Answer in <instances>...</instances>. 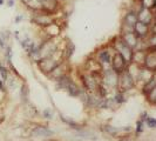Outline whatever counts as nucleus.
I'll return each mask as SVG.
<instances>
[{
    "label": "nucleus",
    "instance_id": "f704fd0d",
    "mask_svg": "<svg viewBox=\"0 0 156 141\" xmlns=\"http://www.w3.org/2000/svg\"><path fill=\"white\" fill-rule=\"evenodd\" d=\"M154 23H156V9H154Z\"/></svg>",
    "mask_w": 156,
    "mask_h": 141
},
{
    "label": "nucleus",
    "instance_id": "1a4fd4ad",
    "mask_svg": "<svg viewBox=\"0 0 156 141\" xmlns=\"http://www.w3.org/2000/svg\"><path fill=\"white\" fill-rule=\"evenodd\" d=\"M143 67L151 72H156V49H148L146 52Z\"/></svg>",
    "mask_w": 156,
    "mask_h": 141
},
{
    "label": "nucleus",
    "instance_id": "7c9ffc66",
    "mask_svg": "<svg viewBox=\"0 0 156 141\" xmlns=\"http://www.w3.org/2000/svg\"><path fill=\"white\" fill-rule=\"evenodd\" d=\"M150 34H156V23L150 25Z\"/></svg>",
    "mask_w": 156,
    "mask_h": 141
},
{
    "label": "nucleus",
    "instance_id": "4be33fe9",
    "mask_svg": "<svg viewBox=\"0 0 156 141\" xmlns=\"http://www.w3.org/2000/svg\"><path fill=\"white\" fill-rule=\"evenodd\" d=\"M20 95H21V99H23V102L28 101V95H30V89H28V86L26 84H23L21 86V92H20Z\"/></svg>",
    "mask_w": 156,
    "mask_h": 141
},
{
    "label": "nucleus",
    "instance_id": "39448f33",
    "mask_svg": "<svg viewBox=\"0 0 156 141\" xmlns=\"http://www.w3.org/2000/svg\"><path fill=\"white\" fill-rule=\"evenodd\" d=\"M102 85L108 89H117L119 84V73H116L112 67L103 68L102 70Z\"/></svg>",
    "mask_w": 156,
    "mask_h": 141
},
{
    "label": "nucleus",
    "instance_id": "20e7f679",
    "mask_svg": "<svg viewBox=\"0 0 156 141\" xmlns=\"http://www.w3.org/2000/svg\"><path fill=\"white\" fill-rule=\"evenodd\" d=\"M135 86H136V82L132 77V74L128 72V70H123L122 73L119 74V84H117L116 91L127 93V92L132 91L133 88H135Z\"/></svg>",
    "mask_w": 156,
    "mask_h": 141
},
{
    "label": "nucleus",
    "instance_id": "e433bc0d",
    "mask_svg": "<svg viewBox=\"0 0 156 141\" xmlns=\"http://www.w3.org/2000/svg\"><path fill=\"white\" fill-rule=\"evenodd\" d=\"M47 141H52V140H47Z\"/></svg>",
    "mask_w": 156,
    "mask_h": 141
},
{
    "label": "nucleus",
    "instance_id": "aec40b11",
    "mask_svg": "<svg viewBox=\"0 0 156 141\" xmlns=\"http://www.w3.org/2000/svg\"><path fill=\"white\" fill-rule=\"evenodd\" d=\"M147 51L148 49H156V34H149L148 38H146Z\"/></svg>",
    "mask_w": 156,
    "mask_h": 141
},
{
    "label": "nucleus",
    "instance_id": "72a5a7b5",
    "mask_svg": "<svg viewBox=\"0 0 156 141\" xmlns=\"http://www.w3.org/2000/svg\"><path fill=\"white\" fill-rule=\"evenodd\" d=\"M23 19V16H16V23H19L20 20Z\"/></svg>",
    "mask_w": 156,
    "mask_h": 141
},
{
    "label": "nucleus",
    "instance_id": "5701e85b",
    "mask_svg": "<svg viewBox=\"0 0 156 141\" xmlns=\"http://www.w3.org/2000/svg\"><path fill=\"white\" fill-rule=\"evenodd\" d=\"M141 7L144 8H150L154 11V7H155V0H140Z\"/></svg>",
    "mask_w": 156,
    "mask_h": 141
},
{
    "label": "nucleus",
    "instance_id": "cd10ccee",
    "mask_svg": "<svg viewBox=\"0 0 156 141\" xmlns=\"http://www.w3.org/2000/svg\"><path fill=\"white\" fill-rule=\"evenodd\" d=\"M7 38H8V34L0 32V47H1V48H5V47H6Z\"/></svg>",
    "mask_w": 156,
    "mask_h": 141
},
{
    "label": "nucleus",
    "instance_id": "ddd939ff",
    "mask_svg": "<svg viewBox=\"0 0 156 141\" xmlns=\"http://www.w3.org/2000/svg\"><path fill=\"white\" fill-rule=\"evenodd\" d=\"M120 37L122 38V40L125 41L128 46L130 47L132 49H136L137 46H139V42H140V39L136 37L135 33H126V34H120Z\"/></svg>",
    "mask_w": 156,
    "mask_h": 141
},
{
    "label": "nucleus",
    "instance_id": "f03ea898",
    "mask_svg": "<svg viewBox=\"0 0 156 141\" xmlns=\"http://www.w3.org/2000/svg\"><path fill=\"white\" fill-rule=\"evenodd\" d=\"M110 46L113 47L114 52H116L119 54H121L126 60L127 63H130L133 61V55H134V49H132L130 47L126 44L125 41L122 40V38L120 35L115 37L113 41L110 42Z\"/></svg>",
    "mask_w": 156,
    "mask_h": 141
},
{
    "label": "nucleus",
    "instance_id": "f257e3e1",
    "mask_svg": "<svg viewBox=\"0 0 156 141\" xmlns=\"http://www.w3.org/2000/svg\"><path fill=\"white\" fill-rule=\"evenodd\" d=\"M63 60H65V59H63V53L61 51H58L55 54L51 55V56L39 59V60L37 61V65H38L39 70H41V73L48 75L58 65H60L61 63H63Z\"/></svg>",
    "mask_w": 156,
    "mask_h": 141
},
{
    "label": "nucleus",
    "instance_id": "7ed1b4c3",
    "mask_svg": "<svg viewBox=\"0 0 156 141\" xmlns=\"http://www.w3.org/2000/svg\"><path fill=\"white\" fill-rule=\"evenodd\" d=\"M32 23H34L37 26L45 30L47 27H49L51 25L55 24L56 21H55L54 14L48 13L46 11H37V12H33Z\"/></svg>",
    "mask_w": 156,
    "mask_h": 141
},
{
    "label": "nucleus",
    "instance_id": "9b49d317",
    "mask_svg": "<svg viewBox=\"0 0 156 141\" xmlns=\"http://www.w3.org/2000/svg\"><path fill=\"white\" fill-rule=\"evenodd\" d=\"M134 33L136 34V37L139 39H146L150 34V26L147 25V24L137 21L134 25Z\"/></svg>",
    "mask_w": 156,
    "mask_h": 141
},
{
    "label": "nucleus",
    "instance_id": "393cba45",
    "mask_svg": "<svg viewBox=\"0 0 156 141\" xmlns=\"http://www.w3.org/2000/svg\"><path fill=\"white\" fill-rule=\"evenodd\" d=\"M42 117L44 119H47V120H52L54 118V110L52 108H46L42 112Z\"/></svg>",
    "mask_w": 156,
    "mask_h": 141
},
{
    "label": "nucleus",
    "instance_id": "b1692460",
    "mask_svg": "<svg viewBox=\"0 0 156 141\" xmlns=\"http://www.w3.org/2000/svg\"><path fill=\"white\" fill-rule=\"evenodd\" d=\"M144 125H146V122H144L143 120H141V119L137 120V122H136V128H135L136 135H140V134L144 131Z\"/></svg>",
    "mask_w": 156,
    "mask_h": 141
},
{
    "label": "nucleus",
    "instance_id": "6e6552de",
    "mask_svg": "<svg viewBox=\"0 0 156 141\" xmlns=\"http://www.w3.org/2000/svg\"><path fill=\"white\" fill-rule=\"evenodd\" d=\"M137 18H139V21L143 24H147V25H151L154 23V11L150 9V8H144L141 7L137 11Z\"/></svg>",
    "mask_w": 156,
    "mask_h": 141
},
{
    "label": "nucleus",
    "instance_id": "4468645a",
    "mask_svg": "<svg viewBox=\"0 0 156 141\" xmlns=\"http://www.w3.org/2000/svg\"><path fill=\"white\" fill-rule=\"evenodd\" d=\"M41 2H42V11H46L52 14H55L60 8L59 0H41Z\"/></svg>",
    "mask_w": 156,
    "mask_h": 141
},
{
    "label": "nucleus",
    "instance_id": "6ab92c4d",
    "mask_svg": "<svg viewBox=\"0 0 156 141\" xmlns=\"http://www.w3.org/2000/svg\"><path fill=\"white\" fill-rule=\"evenodd\" d=\"M60 119H61V121H63L65 124H67V125L69 126V127H72V128H74L75 131L82 129L81 125L78 124V122H75V121H73L70 118H67V117H65V115H62V114H60Z\"/></svg>",
    "mask_w": 156,
    "mask_h": 141
},
{
    "label": "nucleus",
    "instance_id": "bb28decb",
    "mask_svg": "<svg viewBox=\"0 0 156 141\" xmlns=\"http://www.w3.org/2000/svg\"><path fill=\"white\" fill-rule=\"evenodd\" d=\"M146 125L151 129H156V118L148 117V119L146 120Z\"/></svg>",
    "mask_w": 156,
    "mask_h": 141
},
{
    "label": "nucleus",
    "instance_id": "412c9836",
    "mask_svg": "<svg viewBox=\"0 0 156 141\" xmlns=\"http://www.w3.org/2000/svg\"><path fill=\"white\" fill-rule=\"evenodd\" d=\"M113 99L115 100V102H116L119 106L122 105V103H125V102L127 101V99H126V93L120 92V91H116V93H115V95L113 96Z\"/></svg>",
    "mask_w": 156,
    "mask_h": 141
},
{
    "label": "nucleus",
    "instance_id": "2f4dec72",
    "mask_svg": "<svg viewBox=\"0 0 156 141\" xmlns=\"http://www.w3.org/2000/svg\"><path fill=\"white\" fill-rule=\"evenodd\" d=\"M0 89H1L2 92H5V91H6V87H5V82H4L2 80H0Z\"/></svg>",
    "mask_w": 156,
    "mask_h": 141
},
{
    "label": "nucleus",
    "instance_id": "f8f14e48",
    "mask_svg": "<svg viewBox=\"0 0 156 141\" xmlns=\"http://www.w3.org/2000/svg\"><path fill=\"white\" fill-rule=\"evenodd\" d=\"M53 135H54V132L49 129L47 126H37L32 129V136L34 138H47Z\"/></svg>",
    "mask_w": 156,
    "mask_h": 141
},
{
    "label": "nucleus",
    "instance_id": "0eeeda50",
    "mask_svg": "<svg viewBox=\"0 0 156 141\" xmlns=\"http://www.w3.org/2000/svg\"><path fill=\"white\" fill-rule=\"evenodd\" d=\"M128 65L129 63H127V60H126L122 55L116 53V52L114 53L113 59H112V63H110V67L115 70L116 73H119V74L122 73L123 70H126L128 68Z\"/></svg>",
    "mask_w": 156,
    "mask_h": 141
},
{
    "label": "nucleus",
    "instance_id": "c85d7f7f",
    "mask_svg": "<svg viewBox=\"0 0 156 141\" xmlns=\"http://www.w3.org/2000/svg\"><path fill=\"white\" fill-rule=\"evenodd\" d=\"M147 99H148V101L150 103H153V105H155L156 106V88L151 92V93L147 95Z\"/></svg>",
    "mask_w": 156,
    "mask_h": 141
},
{
    "label": "nucleus",
    "instance_id": "c756f323",
    "mask_svg": "<svg viewBox=\"0 0 156 141\" xmlns=\"http://www.w3.org/2000/svg\"><path fill=\"white\" fill-rule=\"evenodd\" d=\"M6 59H7L8 65L12 63V48L8 46L6 47Z\"/></svg>",
    "mask_w": 156,
    "mask_h": 141
},
{
    "label": "nucleus",
    "instance_id": "423d86ee",
    "mask_svg": "<svg viewBox=\"0 0 156 141\" xmlns=\"http://www.w3.org/2000/svg\"><path fill=\"white\" fill-rule=\"evenodd\" d=\"M114 53L115 52H114V49H113L112 46L102 47L100 49H98V52L95 53L94 58L103 68H107V67H110V63H112V59H113Z\"/></svg>",
    "mask_w": 156,
    "mask_h": 141
},
{
    "label": "nucleus",
    "instance_id": "473e14b6",
    "mask_svg": "<svg viewBox=\"0 0 156 141\" xmlns=\"http://www.w3.org/2000/svg\"><path fill=\"white\" fill-rule=\"evenodd\" d=\"M13 5H14V1H13V0H8V2H7L8 7H12Z\"/></svg>",
    "mask_w": 156,
    "mask_h": 141
},
{
    "label": "nucleus",
    "instance_id": "a211bd4d",
    "mask_svg": "<svg viewBox=\"0 0 156 141\" xmlns=\"http://www.w3.org/2000/svg\"><path fill=\"white\" fill-rule=\"evenodd\" d=\"M62 53H63V59H65V60H68L70 56L73 55V53H74V45H73L72 41H67L66 46L63 48Z\"/></svg>",
    "mask_w": 156,
    "mask_h": 141
},
{
    "label": "nucleus",
    "instance_id": "dca6fc26",
    "mask_svg": "<svg viewBox=\"0 0 156 141\" xmlns=\"http://www.w3.org/2000/svg\"><path fill=\"white\" fill-rule=\"evenodd\" d=\"M155 88H156V72H154V74H153V77L150 78V80L142 86V92L147 96V95H149Z\"/></svg>",
    "mask_w": 156,
    "mask_h": 141
},
{
    "label": "nucleus",
    "instance_id": "f3484780",
    "mask_svg": "<svg viewBox=\"0 0 156 141\" xmlns=\"http://www.w3.org/2000/svg\"><path fill=\"white\" fill-rule=\"evenodd\" d=\"M21 2L28 9H31L33 12L42 11V2H41V0H21Z\"/></svg>",
    "mask_w": 156,
    "mask_h": 141
},
{
    "label": "nucleus",
    "instance_id": "a878e982",
    "mask_svg": "<svg viewBox=\"0 0 156 141\" xmlns=\"http://www.w3.org/2000/svg\"><path fill=\"white\" fill-rule=\"evenodd\" d=\"M0 74H1L2 81L6 84V81H7V79H8V72H7V68H6L5 66H2L1 63H0Z\"/></svg>",
    "mask_w": 156,
    "mask_h": 141
},
{
    "label": "nucleus",
    "instance_id": "2eb2a0df",
    "mask_svg": "<svg viewBox=\"0 0 156 141\" xmlns=\"http://www.w3.org/2000/svg\"><path fill=\"white\" fill-rule=\"evenodd\" d=\"M139 21V18H137V11L135 9H129L126 12V14L123 16L122 19V24L126 25H129V26H133Z\"/></svg>",
    "mask_w": 156,
    "mask_h": 141
},
{
    "label": "nucleus",
    "instance_id": "c9c22d12",
    "mask_svg": "<svg viewBox=\"0 0 156 141\" xmlns=\"http://www.w3.org/2000/svg\"><path fill=\"white\" fill-rule=\"evenodd\" d=\"M4 1H5V0H0V6H1L2 4H4Z\"/></svg>",
    "mask_w": 156,
    "mask_h": 141
},
{
    "label": "nucleus",
    "instance_id": "9d476101",
    "mask_svg": "<svg viewBox=\"0 0 156 141\" xmlns=\"http://www.w3.org/2000/svg\"><path fill=\"white\" fill-rule=\"evenodd\" d=\"M66 63H67V61H63V63H61L60 65H58L47 77L49 79H52V80H54V81H58L60 78H62L63 75L68 74V68H67Z\"/></svg>",
    "mask_w": 156,
    "mask_h": 141
}]
</instances>
